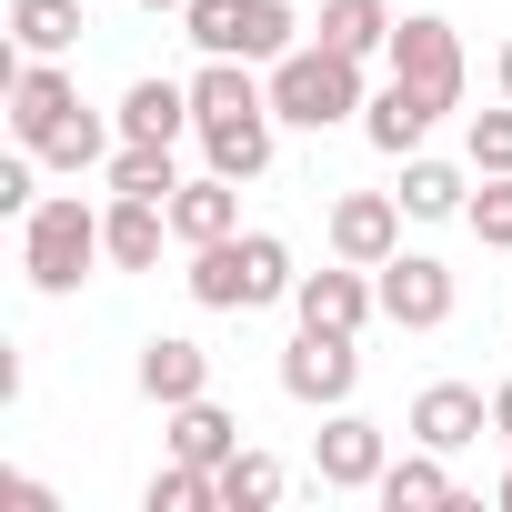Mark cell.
<instances>
[{
    "label": "cell",
    "mask_w": 512,
    "mask_h": 512,
    "mask_svg": "<svg viewBox=\"0 0 512 512\" xmlns=\"http://www.w3.org/2000/svg\"><path fill=\"white\" fill-rule=\"evenodd\" d=\"M191 302L201 312H262V302H292V251L272 241V231H231V241H201L191 251Z\"/></svg>",
    "instance_id": "1"
},
{
    "label": "cell",
    "mask_w": 512,
    "mask_h": 512,
    "mask_svg": "<svg viewBox=\"0 0 512 512\" xmlns=\"http://www.w3.org/2000/svg\"><path fill=\"white\" fill-rule=\"evenodd\" d=\"M91 262H111L101 251V211L81 201V191H61V201H31L21 211V272H31V292H81L91 282Z\"/></svg>",
    "instance_id": "2"
},
{
    "label": "cell",
    "mask_w": 512,
    "mask_h": 512,
    "mask_svg": "<svg viewBox=\"0 0 512 512\" xmlns=\"http://www.w3.org/2000/svg\"><path fill=\"white\" fill-rule=\"evenodd\" d=\"M272 111H282L292 131H332V121H352V111H362V61H342L332 41L282 51V61H272Z\"/></svg>",
    "instance_id": "3"
},
{
    "label": "cell",
    "mask_w": 512,
    "mask_h": 512,
    "mask_svg": "<svg viewBox=\"0 0 512 512\" xmlns=\"http://www.w3.org/2000/svg\"><path fill=\"white\" fill-rule=\"evenodd\" d=\"M181 31L201 41V61H282L292 51V0H191Z\"/></svg>",
    "instance_id": "4"
},
{
    "label": "cell",
    "mask_w": 512,
    "mask_h": 512,
    "mask_svg": "<svg viewBox=\"0 0 512 512\" xmlns=\"http://www.w3.org/2000/svg\"><path fill=\"white\" fill-rule=\"evenodd\" d=\"M352 382H362V352H352V332H292V352H282V392L292 402H312V412H342L352 402Z\"/></svg>",
    "instance_id": "5"
},
{
    "label": "cell",
    "mask_w": 512,
    "mask_h": 512,
    "mask_svg": "<svg viewBox=\"0 0 512 512\" xmlns=\"http://www.w3.org/2000/svg\"><path fill=\"white\" fill-rule=\"evenodd\" d=\"M382 462H392V442H382V422H362L352 402L312 432V472H322V492H372Z\"/></svg>",
    "instance_id": "6"
},
{
    "label": "cell",
    "mask_w": 512,
    "mask_h": 512,
    "mask_svg": "<svg viewBox=\"0 0 512 512\" xmlns=\"http://www.w3.org/2000/svg\"><path fill=\"white\" fill-rule=\"evenodd\" d=\"M372 282H382V322H402V332H442L452 322V272L432 251H392Z\"/></svg>",
    "instance_id": "7"
},
{
    "label": "cell",
    "mask_w": 512,
    "mask_h": 512,
    "mask_svg": "<svg viewBox=\"0 0 512 512\" xmlns=\"http://www.w3.org/2000/svg\"><path fill=\"white\" fill-rule=\"evenodd\" d=\"M392 251H402V191H342L332 201V262L382 272Z\"/></svg>",
    "instance_id": "8"
},
{
    "label": "cell",
    "mask_w": 512,
    "mask_h": 512,
    "mask_svg": "<svg viewBox=\"0 0 512 512\" xmlns=\"http://www.w3.org/2000/svg\"><path fill=\"white\" fill-rule=\"evenodd\" d=\"M392 81H422L432 101H462V41H452V21H432V11L392 21Z\"/></svg>",
    "instance_id": "9"
},
{
    "label": "cell",
    "mask_w": 512,
    "mask_h": 512,
    "mask_svg": "<svg viewBox=\"0 0 512 512\" xmlns=\"http://www.w3.org/2000/svg\"><path fill=\"white\" fill-rule=\"evenodd\" d=\"M452 101H432L422 81H382L372 101H362V141L382 151V161H412L422 141H432V121H442Z\"/></svg>",
    "instance_id": "10"
},
{
    "label": "cell",
    "mask_w": 512,
    "mask_h": 512,
    "mask_svg": "<svg viewBox=\"0 0 512 512\" xmlns=\"http://www.w3.org/2000/svg\"><path fill=\"white\" fill-rule=\"evenodd\" d=\"M292 312H302L312 332H352V342H362V322L382 312V282H362V262H332V272H302V282H292Z\"/></svg>",
    "instance_id": "11"
},
{
    "label": "cell",
    "mask_w": 512,
    "mask_h": 512,
    "mask_svg": "<svg viewBox=\"0 0 512 512\" xmlns=\"http://www.w3.org/2000/svg\"><path fill=\"white\" fill-rule=\"evenodd\" d=\"M71 111H81V81H71L61 61H21V71H11V131H21V151H41Z\"/></svg>",
    "instance_id": "12"
},
{
    "label": "cell",
    "mask_w": 512,
    "mask_h": 512,
    "mask_svg": "<svg viewBox=\"0 0 512 512\" xmlns=\"http://www.w3.org/2000/svg\"><path fill=\"white\" fill-rule=\"evenodd\" d=\"M131 382H141V402L181 412V402H201V392H211V352H201L191 332H151V342H141V372H131Z\"/></svg>",
    "instance_id": "13"
},
{
    "label": "cell",
    "mask_w": 512,
    "mask_h": 512,
    "mask_svg": "<svg viewBox=\"0 0 512 512\" xmlns=\"http://www.w3.org/2000/svg\"><path fill=\"white\" fill-rule=\"evenodd\" d=\"M272 131H282V111H272V101H251V111L201 121V151H211L221 181H262V171H272Z\"/></svg>",
    "instance_id": "14"
},
{
    "label": "cell",
    "mask_w": 512,
    "mask_h": 512,
    "mask_svg": "<svg viewBox=\"0 0 512 512\" xmlns=\"http://www.w3.org/2000/svg\"><path fill=\"white\" fill-rule=\"evenodd\" d=\"M161 241H171V201H121L101 211V251H111V272H151L161 262Z\"/></svg>",
    "instance_id": "15"
},
{
    "label": "cell",
    "mask_w": 512,
    "mask_h": 512,
    "mask_svg": "<svg viewBox=\"0 0 512 512\" xmlns=\"http://www.w3.org/2000/svg\"><path fill=\"white\" fill-rule=\"evenodd\" d=\"M482 422H492V402H482L472 382H432V392L412 402V442H432V452H462V442H482Z\"/></svg>",
    "instance_id": "16"
},
{
    "label": "cell",
    "mask_w": 512,
    "mask_h": 512,
    "mask_svg": "<svg viewBox=\"0 0 512 512\" xmlns=\"http://www.w3.org/2000/svg\"><path fill=\"white\" fill-rule=\"evenodd\" d=\"M181 131H201L191 81H131L121 91V141H181Z\"/></svg>",
    "instance_id": "17"
},
{
    "label": "cell",
    "mask_w": 512,
    "mask_h": 512,
    "mask_svg": "<svg viewBox=\"0 0 512 512\" xmlns=\"http://www.w3.org/2000/svg\"><path fill=\"white\" fill-rule=\"evenodd\" d=\"M231 231H241V181L211 171V181H181V191H171V241L201 251V241H231Z\"/></svg>",
    "instance_id": "18"
},
{
    "label": "cell",
    "mask_w": 512,
    "mask_h": 512,
    "mask_svg": "<svg viewBox=\"0 0 512 512\" xmlns=\"http://www.w3.org/2000/svg\"><path fill=\"white\" fill-rule=\"evenodd\" d=\"M382 512H442V502H462V482L442 472V452L422 442V452H402V462H382Z\"/></svg>",
    "instance_id": "19"
},
{
    "label": "cell",
    "mask_w": 512,
    "mask_h": 512,
    "mask_svg": "<svg viewBox=\"0 0 512 512\" xmlns=\"http://www.w3.org/2000/svg\"><path fill=\"white\" fill-rule=\"evenodd\" d=\"M171 452H181V462H201V472H221V462L241 452V422L201 392V402H181V412H171Z\"/></svg>",
    "instance_id": "20"
},
{
    "label": "cell",
    "mask_w": 512,
    "mask_h": 512,
    "mask_svg": "<svg viewBox=\"0 0 512 512\" xmlns=\"http://www.w3.org/2000/svg\"><path fill=\"white\" fill-rule=\"evenodd\" d=\"M71 41H81V0H11V51L61 61Z\"/></svg>",
    "instance_id": "21"
},
{
    "label": "cell",
    "mask_w": 512,
    "mask_h": 512,
    "mask_svg": "<svg viewBox=\"0 0 512 512\" xmlns=\"http://www.w3.org/2000/svg\"><path fill=\"white\" fill-rule=\"evenodd\" d=\"M322 41L342 61H372V51H392V11L382 0H322Z\"/></svg>",
    "instance_id": "22"
},
{
    "label": "cell",
    "mask_w": 512,
    "mask_h": 512,
    "mask_svg": "<svg viewBox=\"0 0 512 512\" xmlns=\"http://www.w3.org/2000/svg\"><path fill=\"white\" fill-rule=\"evenodd\" d=\"M111 191H121V201H171V191H181L171 141H121V151H111Z\"/></svg>",
    "instance_id": "23"
},
{
    "label": "cell",
    "mask_w": 512,
    "mask_h": 512,
    "mask_svg": "<svg viewBox=\"0 0 512 512\" xmlns=\"http://www.w3.org/2000/svg\"><path fill=\"white\" fill-rule=\"evenodd\" d=\"M462 201H472V181H462L452 161H422V151L402 161V211H412V221H452Z\"/></svg>",
    "instance_id": "24"
},
{
    "label": "cell",
    "mask_w": 512,
    "mask_h": 512,
    "mask_svg": "<svg viewBox=\"0 0 512 512\" xmlns=\"http://www.w3.org/2000/svg\"><path fill=\"white\" fill-rule=\"evenodd\" d=\"M141 512H221V472H201V462H161L151 482H141Z\"/></svg>",
    "instance_id": "25"
},
{
    "label": "cell",
    "mask_w": 512,
    "mask_h": 512,
    "mask_svg": "<svg viewBox=\"0 0 512 512\" xmlns=\"http://www.w3.org/2000/svg\"><path fill=\"white\" fill-rule=\"evenodd\" d=\"M282 492H292V472H282L272 452H231V462H221V512H272Z\"/></svg>",
    "instance_id": "26"
},
{
    "label": "cell",
    "mask_w": 512,
    "mask_h": 512,
    "mask_svg": "<svg viewBox=\"0 0 512 512\" xmlns=\"http://www.w3.org/2000/svg\"><path fill=\"white\" fill-rule=\"evenodd\" d=\"M41 161H51V171H91V161H111V121H101V111H71V121L41 141Z\"/></svg>",
    "instance_id": "27"
},
{
    "label": "cell",
    "mask_w": 512,
    "mask_h": 512,
    "mask_svg": "<svg viewBox=\"0 0 512 512\" xmlns=\"http://www.w3.org/2000/svg\"><path fill=\"white\" fill-rule=\"evenodd\" d=\"M462 221H472L482 251H512V171H482V191L462 201Z\"/></svg>",
    "instance_id": "28"
},
{
    "label": "cell",
    "mask_w": 512,
    "mask_h": 512,
    "mask_svg": "<svg viewBox=\"0 0 512 512\" xmlns=\"http://www.w3.org/2000/svg\"><path fill=\"white\" fill-rule=\"evenodd\" d=\"M482 171H512V101L502 111H472V181Z\"/></svg>",
    "instance_id": "29"
},
{
    "label": "cell",
    "mask_w": 512,
    "mask_h": 512,
    "mask_svg": "<svg viewBox=\"0 0 512 512\" xmlns=\"http://www.w3.org/2000/svg\"><path fill=\"white\" fill-rule=\"evenodd\" d=\"M31 161H41V151H11V161H0V211H31V201H41V191H31Z\"/></svg>",
    "instance_id": "30"
},
{
    "label": "cell",
    "mask_w": 512,
    "mask_h": 512,
    "mask_svg": "<svg viewBox=\"0 0 512 512\" xmlns=\"http://www.w3.org/2000/svg\"><path fill=\"white\" fill-rule=\"evenodd\" d=\"M492 432H502V442H512V382H502V392H492Z\"/></svg>",
    "instance_id": "31"
},
{
    "label": "cell",
    "mask_w": 512,
    "mask_h": 512,
    "mask_svg": "<svg viewBox=\"0 0 512 512\" xmlns=\"http://www.w3.org/2000/svg\"><path fill=\"white\" fill-rule=\"evenodd\" d=\"M141 11H151V21H161V11H171V21H181V11H191V0H141Z\"/></svg>",
    "instance_id": "32"
},
{
    "label": "cell",
    "mask_w": 512,
    "mask_h": 512,
    "mask_svg": "<svg viewBox=\"0 0 512 512\" xmlns=\"http://www.w3.org/2000/svg\"><path fill=\"white\" fill-rule=\"evenodd\" d=\"M502 101H512V41H502Z\"/></svg>",
    "instance_id": "33"
},
{
    "label": "cell",
    "mask_w": 512,
    "mask_h": 512,
    "mask_svg": "<svg viewBox=\"0 0 512 512\" xmlns=\"http://www.w3.org/2000/svg\"><path fill=\"white\" fill-rule=\"evenodd\" d=\"M502 502H512V472H502Z\"/></svg>",
    "instance_id": "34"
}]
</instances>
